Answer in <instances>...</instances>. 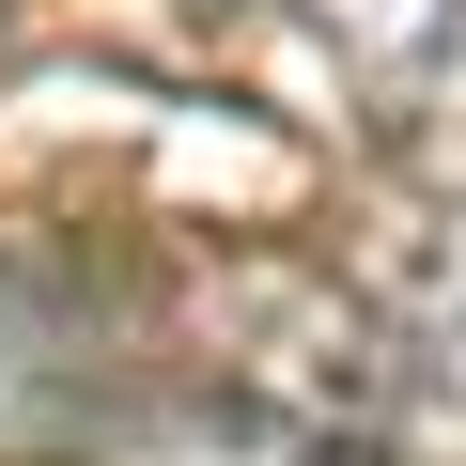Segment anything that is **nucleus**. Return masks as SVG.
Masks as SVG:
<instances>
[{"label": "nucleus", "mask_w": 466, "mask_h": 466, "mask_svg": "<svg viewBox=\"0 0 466 466\" xmlns=\"http://www.w3.org/2000/svg\"><path fill=\"white\" fill-rule=\"evenodd\" d=\"M265 47L373 156L466 140V0H265Z\"/></svg>", "instance_id": "f257e3e1"}, {"label": "nucleus", "mask_w": 466, "mask_h": 466, "mask_svg": "<svg viewBox=\"0 0 466 466\" xmlns=\"http://www.w3.org/2000/svg\"><path fill=\"white\" fill-rule=\"evenodd\" d=\"M342 296L373 327L389 373V451L404 435H466V202H404L342 249Z\"/></svg>", "instance_id": "f03ea898"}, {"label": "nucleus", "mask_w": 466, "mask_h": 466, "mask_svg": "<svg viewBox=\"0 0 466 466\" xmlns=\"http://www.w3.org/2000/svg\"><path fill=\"white\" fill-rule=\"evenodd\" d=\"M94 466H389L358 435H311L280 404H233V389H171V404H109Z\"/></svg>", "instance_id": "7ed1b4c3"}, {"label": "nucleus", "mask_w": 466, "mask_h": 466, "mask_svg": "<svg viewBox=\"0 0 466 466\" xmlns=\"http://www.w3.org/2000/svg\"><path fill=\"white\" fill-rule=\"evenodd\" d=\"M78 404L109 420V358H94V311H78L47 265H16V249H0V451L63 435Z\"/></svg>", "instance_id": "20e7f679"}]
</instances>
